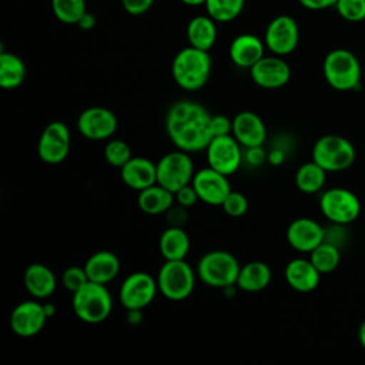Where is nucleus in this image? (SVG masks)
Instances as JSON below:
<instances>
[{
    "label": "nucleus",
    "mask_w": 365,
    "mask_h": 365,
    "mask_svg": "<svg viewBox=\"0 0 365 365\" xmlns=\"http://www.w3.org/2000/svg\"><path fill=\"white\" fill-rule=\"evenodd\" d=\"M211 114L192 100H178L171 104L165 115V131L175 148L198 153L207 148L212 138Z\"/></svg>",
    "instance_id": "1"
},
{
    "label": "nucleus",
    "mask_w": 365,
    "mask_h": 365,
    "mask_svg": "<svg viewBox=\"0 0 365 365\" xmlns=\"http://www.w3.org/2000/svg\"><path fill=\"white\" fill-rule=\"evenodd\" d=\"M211 57L208 51L187 46L173 58L171 74L178 87L187 91L202 88L211 74Z\"/></svg>",
    "instance_id": "2"
},
{
    "label": "nucleus",
    "mask_w": 365,
    "mask_h": 365,
    "mask_svg": "<svg viewBox=\"0 0 365 365\" xmlns=\"http://www.w3.org/2000/svg\"><path fill=\"white\" fill-rule=\"evenodd\" d=\"M71 307L76 317L86 324H101L113 309V298L104 284L88 281L73 294Z\"/></svg>",
    "instance_id": "3"
},
{
    "label": "nucleus",
    "mask_w": 365,
    "mask_h": 365,
    "mask_svg": "<svg viewBox=\"0 0 365 365\" xmlns=\"http://www.w3.org/2000/svg\"><path fill=\"white\" fill-rule=\"evenodd\" d=\"M327 83L338 91L356 90L361 84V64L356 56L346 48L331 50L322 63Z\"/></svg>",
    "instance_id": "4"
},
{
    "label": "nucleus",
    "mask_w": 365,
    "mask_h": 365,
    "mask_svg": "<svg viewBox=\"0 0 365 365\" xmlns=\"http://www.w3.org/2000/svg\"><path fill=\"white\" fill-rule=\"evenodd\" d=\"M195 274L185 259H167L157 274L160 294L170 301L187 299L195 287Z\"/></svg>",
    "instance_id": "5"
},
{
    "label": "nucleus",
    "mask_w": 365,
    "mask_h": 365,
    "mask_svg": "<svg viewBox=\"0 0 365 365\" xmlns=\"http://www.w3.org/2000/svg\"><path fill=\"white\" fill-rule=\"evenodd\" d=\"M240 268L238 259L231 252L212 250L200 258L195 272L205 285L222 289L237 282Z\"/></svg>",
    "instance_id": "6"
},
{
    "label": "nucleus",
    "mask_w": 365,
    "mask_h": 365,
    "mask_svg": "<svg viewBox=\"0 0 365 365\" xmlns=\"http://www.w3.org/2000/svg\"><path fill=\"white\" fill-rule=\"evenodd\" d=\"M355 148L352 143L336 134L319 137L312 147V160L327 173L344 171L355 161Z\"/></svg>",
    "instance_id": "7"
},
{
    "label": "nucleus",
    "mask_w": 365,
    "mask_h": 365,
    "mask_svg": "<svg viewBox=\"0 0 365 365\" xmlns=\"http://www.w3.org/2000/svg\"><path fill=\"white\" fill-rule=\"evenodd\" d=\"M319 208L329 222L348 225L359 217L361 201L351 190L334 187L321 194Z\"/></svg>",
    "instance_id": "8"
},
{
    "label": "nucleus",
    "mask_w": 365,
    "mask_h": 365,
    "mask_svg": "<svg viewBox=\"0 0 365 365\" xmlns=\"http://www.w3.org/2000/svg\"><path fill=\"white\" fill-rule=\"evenodd\" d=\"M194 174V164L190 153L178 148L167 153L157 163V182L171 192L191 184Z\"/></svg>",
    "instance_id": "9"
},
{
    "label": "nucleus",
    "mask_w": 365,
    "mask_h": 365,
    "mask_svg": "<svg viewBox=\"0 0 365 365\" xmlns=\"http://www.w3.org/2000/svg\"><path fill=\"white\" fill-rule=\"evenodd\" d=\"M158 291L157 279L148 272L135 271L125 277L123 281L118 299L125 309H144L155 298Z\"/></svg>",
    "instance_id": "10"
},
{
    "label": "nucleus",
    "mask_w": 365,
    "mask_h": 365,
    "mask_svg": "<svg viewBox=\"0 0 365 365\" xmlns=\"http://www.w3.org/2000/svg\"><path fill=\"white\" fill-rule=\"evenodd\" d=\"M299 41V27L294 17L288 14H279L274 17L264 34L265 47L275 56L291 54Z\"/></svg>",
    "instance_id": "11"
},
{
    "label": "nucleus",
    "mask_w": 365,
    "mask_h": 365,
    "mask_svg": "<svg viewBox=\"0 0 365 365\" xmlns=\"http://www.w3.org/2000/svg\"><path fill=\"white\" fill-rule=\"evenodd\" d=\"M241 147L232 134L212 137L205 148L208 167L228 177L232 175L242 163Z\"/></svg>",
    "instance_id": "12"
},
{
    "label": "nucleus",
    "mask_w": 365,
    "mask_h": 365,
    "mask_svg": "<svg viewBox=\"0 0 365 365\" xmlns=\"http://www.w3.org/2000/svg\"><path fill=\"white\" fill-rule=\"evenodd\" d=\"M70 130L63 121L48 123L40 134L37 154L46 164L63 163L70 151Z\"/></svg>",
    "instance_id": "13"
},
{
    "label": "nucleus",
    "mask_w": 365,
    "mask_h": 365,
    "mask_svg": "<svg viewBox=\"0 0 365 365\" xmlns=\"http://www.w3.org/2000/svg\"><path fill=\"white\" fill-rule=\"evenodd\" d=\"M118 120L115 114L100 106L83 110L77 118V128L80 134L91 141L110 140L117 131Z\"/></svg>",
    "instance_id": "14"
},
{
    "label": "nucleus",
    "mask_w": 365,
    "mask_h": 365,
    "mask_svg": "<svg viewBox=\"0 0 365 365\" xmlns=\"http://www.w3.org/2000/svg\"><path fill=\"white\" fill-rule=\"evenodd\" d=\"M48 317L40 299H27L17 304L9 318L13 334L21 338H31L37 335L46 325Z\"/></svg>",
    "instance_id": "15"
},
{
    "label": "nucleus",
    "mask_w": 365,
    "mask_h": 365,
    "mask_svg": "<svg viewBox=\"0 0 365 365\" xmlns=\"http://www.w3.org/2000/svg\"><path fill=\"white\" fill-rule=\"evenodd\" d=\"M191 184L195 188L200 201L208 205L221 207L227 195L232 191L228 181V175L211 167H205L195 171Z\"/></svg>",
    "instance_id": "16"
},
{
    "label": "nucleus",
    "mask_w": 365,
    "mask_h": 365,
    "mask_svg": "<svg viewBox=\"0 0 365 365\" xmlns=\"http://www.w3.org/2000/svg\"><path fill=\"white\" fill-rule=\"evenodd\" d=\"M250 76L258 87L274 90L289 81L291 68L281 56H264L250 68Z\"/></svg>",
    "instance_id": "17"
},
{
    "label": "nucleus",
    "mask_w": 365,
    "mask_h": 365,
    "mask_svg": "<svg viewBox=\"0 0 365 365\" xmlns=\"http://www.w3.org/2000/svg\"><path fill=\"white\" fill-rule=\"evenodd\" d=\"M325 240V228L315 220L299 217L287 228V241L298 252L309 254Z\"/></svg>",
    "instance_id": "18"
},
{
    "label": "nucleus",
    "mask_w": 365,
    "mask_h": 365,
    "mask_svg": "<svg viewBox=\"0 0 365 365\" xmlns=\"http://www.w3.org/2000/svg\"><path fill=\"white\" fill-rule=\"evenodd\" d=\"M231 134L244 148L259 147L267 140V127L258 114L245 110L232 118Z\"/></svg>",
    "instance_id": "19"
},
{
    "label": "nucleus",
    "mask_w": 365,
    "mask_h": 365,
    "mask_svg": "<svg viewBox=\"0 0 365 365\" xmlns=\"http://www.w3.org/2000/svg\"><path fill=\"white\" fill-rule=\"evenodd\" d=\"M230 58L241 68H251L265 54V43L258 36L251 33H242L234 37L230 44Z\"/></svg>",
    "instance_id": "20"
},
{
    "label": "nucleus",
    "mask_w": 365,
    "mask_h": 365,
    "mask_svg": "<svg viewBox=\"0 0 365 365\" xmlns=\"http://www.w3.org/2000/svg\"><path fill=\"white\" fill-rule=\"evenodd\" d=\"M120 177L127 187L141 191L157 182V164L145 157H131L120 168Z\"/></svg>",
    "instance_id": "21"
},
{
    "label": "nucleus",
    "mask_w": 365,
    "mask_h": 365,
    "mask_svg": "<svg viewBox=\"0 0 365 365\" xmlns=\"http://www.w3.org/2000/svg\"><path fill=\"white\" fill-rule=\"evenodd\" d=\"M321 275L309 258H294L284 269L287 284L298 292L314 291L319 284Z\"/></svg>",
    "instance_id": "22"
},
{
    "label": "nucleus",
    "mask_w": 365,
    "mask_h": 365,
    "mask_svg": "<svg viewBox=\"0 0 365 365\" xmlns=\"http://www.w3.org/2000/svg\"><path fill=\"white\" fill-rule=\"evenodd\" d=\"M23 282L27 292L40 301L53 295L57 285L53 271L41 262H33L24 269Z\"/></svg>",
    "instance_id": "23"
},
{
    "label": "nucleus",
    "mask_w": 365,
    "mask_h": 365,
    "mask_svg": "<svg viewBox=\"0 0 365 365\" xmlns=\"http://www.w3.org/2000/svg\"><path fill=\"white\" fill-rule=\"evenodd\" d=\"M84 269L87 272L88 281L107 285L118 275L120 259L113 251H108V250L96 251L87 258L84 264Z\"/></svg>",
    "instance_id": "24"
},
{
    "label": "nucleus",
    "mask_w": 365,
    "mask_h": 365,
    "mask_svg": "<svg viewBox=\"0 0 365 365\" xmlns=\"http://www.w3.org/2000/svg\"><path fill=\"white\" fill-rule=\"evenodd\" d=\"M272 278L271 268L262 261H250L241 265L235 285L244 292H258L265 289Z\"/></svg>",
    "instance_id": "25"
},
{
    "label": "nucleus",
    "mask_w": 365,
    "mask_h": 365,
    "mask_svg": "<svg viewBox=\"0 0 365 365\" xmlns=\"http://www.w3.org/2000/svg\"><path fill=\"white\" fill-rule=\"evenodd\" d=\"M217 21L208 14L192 17L187 24L188 46L208 51L217 41Z\"/></svg>",
    "instance_id": "26"
},
{
    "label": "nucleus",
    "mask_w": 365,
    "mask_h": 365,
    "mask_svg": "<svg viewBox=\"0 0 365 365\" xmlns=\"http://www.w3.org/2000/svg\"><path fill=\"white\" fill-rule=\"evenodd\" d=\"M175 202L174 192L160 185L158 182L138 191L137 205L138 208L150 215L165 214V211Z\"/></svg>",
    "instance_id": "27"
},
{
    "label": "nucleus",
    "mask_w": 365,
    "mask_h": 365,
    "mask_svg": "<svg viewBox=\"0 0 365 365\" xmlns=\"http://www.w3.org/2000/svg\"><path fill=\"white\" fill-rule=\"evenodd\" d=\"M158 248L164 261L185 259L190 251V237L182 227L168 225V228H165L160 235Z\"/></svg>",
    "instance_id": "28"
},
{
    "label": "nucleus",
    "mask_w": 365,
    "mask_h": 365,
    "mask_svg": "<svg viewBox=\"0 0 365 365\" xmlns=\"http://www.w3.org/2000/svg\"><path fill=\"white\" fill-rule=\"evenodd\" d=\"M26 78V64L14 53H0V86L6 90L17 88Z\"/></svg>",
    "instance_id": "29"
},
{
    "label": "nucleus",
    "mask_w": 365,
    "mask_h": 365,
    "mask_svg": "<svg viewBox=\"0 0 365 365\" xmlns=\"http://www.w3.org/2000/svg\"><path fill=\"white\" fill-rule=\"evenodd\" d=\"M327 181V171L314 160L302 164L295 173V185L305 194L319 192Z\"/></svg>",
    "instance_id": "30"
},
{
    "label": "nucleus",
    "mask_w": 365,
    "mask_h": 365,
    "mask_svg": "<svg viewBox=\"0 0 365 365\" xmlns=\"http://www.w3.org/2000/svg\"><path fill=\"white\" fill-rule=\"evenodd\" d=\"M309 259L321 274H329L339 265L341 248L324 240L309 252Z\"/></svg>",
    "instance_id": "31"
},
{
    "label": "nucleus",
    "mask_w": 365,
    "mask_h": 365,
    "mask_svg": "<svg viewBox=\"0 0 365 365\" xmlns=\"http://www.w3.org/2000/svg\"><path fill=\"white\" fill-rule=\"evenodd\" d=\"M245 0H205L207 14L217 23L235 20L244 9Z\"/></svg>",
    "instance_id": "32"
},
{
    "label": "nucleus",
    "mask_w": 365,
    "mask_h": 365,
    "mask_svg": "<svg viewBox=\"0 0 365 365\" xmlns=\"http://www.w3.org/2000/svg\"><path fill=\"white\" fill-rule=\"evenodd\" d=\"M54 17L64 24H78L86 14V0H51Z\"/></svg>",
    "instance_id": "33"
},
{
    "label": "nucleus",
    "mask_w": 365,
    "mask_h": 365,
    "mask_svg": "<svg viewBox=\"0 0 365 365\" xmlns=\"http://www.w3.org/2000/svg\"><path fill=\"white\" fill-rule=\"evenodd\" d=\"M131 157V148L123 140L110 138L104 147V158L113 167L121 168Z\"/></svg>",
    "instance_id": "34"
},
{
    "label": "nucleus",
    "mask_w": 365,
    "mask_h": 365,
    "mask_svg": "<svg viewBox=\"0 0 365 365\" xmlns=\"http://www.w3.org/2000/svg\"><path fill=\"white\" fill-rule=\"evenodd\" d=\"M335 9L346 21L358 23L365 20V0H338Z\"/></svg>",
    "instance_id": "35"
},
{
    "label": "nucleus",
    "mask_w": 365,
    "mask_h": 365,
    "mask_svg": "<svg viewBox=\"0 0 365 365\" xmlns=\"http://www.w3.org/2000/svg\"><path fill=\"white\" fill-rule=\"evenodd\" d=\"M87 282H88V277H87V272L84 269V265L83 267H78V265L68 267L61 274V284L71 294L78 291Z\"/></svg>",
    "instance_id": "36"
},
{
    "label": "nucleus",
    "mask_w": 365,
    "mask_h": 365,
    "mask_svg": "<svg viewBox=\"0 0 365 365\" xmlns=\"http://www.w3.org/2000/svg\"><path fill=\"white\" fill-rule=\"evenodd\" d=\"M221 208L224 210V212L227 215L238 218V217H242L247 212V210H248V200H247V197L242 192L232 190L227 195L224 202L221 204Z\"/></svg>",
    "instance_id": "37"
},
{
    "label": "nucleus",
    "mask_w": 365,
    "mask_h": 365,
    "mask_svg": "<svg viewBox=\"0 0 365 365\" xmlns=\"http://www.w3.org/2000/svg\"><path fill=\"white\" fill-rule=\"evenodd\" d=\"M174 198H175V202L185 207V208H191L197 204V201H200L198 198V194L195 191V188L192 187V184H188V185H184L182 188H180L178 191L174 192Z\"/></svg>",
    "instance_id": "38"
},
{
    "label": "nucleus",
    "mask_w": 365,
    "mask_h": 365,
    "mask_svg": "<svg viewBox=\"0 0 365 365\" xmlns=\"http://www.w3.org/2000/svg\"><path fill=\"white\" fill-rule=\"evenodd\" d=\"M210 125H211L212 137L227 135V134H231V131H232V120L228 118V117L224 115V114L211 115Z\"/></svg>",
    "instance_id": "39"
},
{
    "label": "nucleus",
    "mask_w": 365,
    "mask_h": 365,
    "mask_svg": "<svg viewBox=\"0 0 365 365\" xmlns=\"http://www.w3.org/2000/svg\"><path fill=\"white\" fill-rule=\"evenodd\" d=\"M348 240V231L345 228L344 224H334L331 222V225L328 228H325V241L332 242L334 245L339 247Z\"/></svg>",
    "instance_id": "40"
},
{
    "label": "nucleus",
    "mask_w": 365,
    "mask_h": 365,
    "mask_svg": "<svg viewBox=\"0 0 365 365\" xmlns=\"http://www.w3.org/2000/svg\"><path fill=\"white\" fill-rule=\"evenodd\" d=\"M187 208L174 202L167 211H165V220L168 222V225L171 227H182L187 221Z\"/></svg>",
    "instance_id": "41"
},
{
    "label": "nucleus",
    "mask_w": 365,
    "mask_h": 365,
    "mask_svg": "<svg viewBox=\"0 0 365 365\" xmlns=\"http://www.w3.org/2000/svg\"><path fill=\"white\" fill-rule=\"evenodd\" d=\"M155 0H121L123 9L131 16H141L151 9Z\"/></svg>",
    "instance_id": "42"
},
{
    "label": "nucleus",
    "mask_w": 365,
    "mask_h": 365,
    "mask_svg": "<svg viewBox=\"0 0 365 365\" xmlns=\"http://www.w3.org/2000/svg\"><path fill=\"white\" fill-rule=\"evenodd\" d=\"M298 1L307 10L319 11V10H325L329 7H335L338 0H298Z\"/></svg>",
    "instance_id": "43"
},
{
    "label": "nucleus",
    "mask_w": 365,
    "mask_h": 365,
    "mask_svg": "<svg viewBox=\"0 0 365 365\" xmlns=\"http://www.w3.org/2000/svg\"><path fill=\"white\" fill-rule=\"evenodd\" d=\"M245 157H247L248 163L252 164V165H259V164H262L264 160H265V153H264V150H262V145L247 148Z\"/></svg>",
    "instance_id": "44"
},
{
    "label": "nucleus",
    "mask_w": 365,
    "mask_h": 365,
    "mask_svg": "<svg viewBox=\"0 0 365 365\" xmlns=\"http://www.w3.org/2000/svg\"><path fill=\"white\" fill-rule=\"evenodd\" d=\"M77 26H78L81 30H86V31L94 29V26H96V17H94V14L86 11V14L81 17V20L78 21Z\"/></svg>",
    "instance_id": "45"
},
{
    "label": "nucleus",
    "mask_w": 365,
    "mask_h": 365,
    "mask_svg": "<svg viewBox=\"0 0 365 365\" xmlns=\"http://www.w3.org/2000/svg\"><path fill=\"white\" fill-rule=\"evenodd\" d=\"M127 311V322L130 325H138L143 321V309H125Z\"/></svg>",
    "instance_id": "46"
},
{
    "label": "nucleus",
    "mask_w": 365,
    "mask_h": 365,
    "mask_svg": "<svg viewBox=\"0 0 365 365\" xmlns=\"http://www.w3.org/2000/svg\"><path fill=\"white\" fill-rule=\"evenodd\" d=\"M268 160H269V163H272V164H279V163H282V160H284V153L279 151V150H274V151L268 155Z\"/></svg>",
    "instance_id": "47"
},
{
    "label": "nucleus",
    "mask_w": 365,
    "mask_h": 365,
    "mask_svg": "<svg viewBox=\"0 0 365 365\" xmlns=\"http://www.w3.org/2000/svg\"><path fill=\"white\" fill-rule=\"evenodd\" d=\"M358 339L361 346L365 349V319L361 322L359 328H358Z\"/></svg>",
    "instance_id": "48"
},
{
    "label": "nucleus",
    "mask_w": 365,
    "mask_h": 365,
    "mask_svg": "<svg viewBox=\"0 0 365 365\" xmlns=\"http://www.w3.org/2000/svg\"><path fill=\"white\" fill-rule=\"evenodd\" d=\"M43 305H44V311H46L47 317H48V318H51V317L56 314V307H54V304H53V302L46 301Z\"/></svg>",
    "instance_id": "49"
},
{
    "label": "nucleus",
    "mask_w": 365,
    "mask_h": 365,
    "mask_svg": "<svg viewBox=\"0 0 365 365\" xmlns=\"http://www.w3.org/2000/svg\"><path fill=\"white\" fill-rule=\"evenodd\" d=\"M185 6H202L205 4V0H180Z\"/></svg>",
    "instance_id": "50"
}]
</instances>
